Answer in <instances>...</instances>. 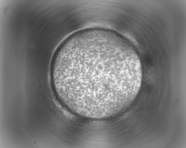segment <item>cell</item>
<instances>
[{"label": "cell", "instance_id": "cell-1", "mask_svg": "<svg viewBox=\"0 0 186 148\" xmlns=\"http://www.w3.org/2000/svg\"><path fill=\"white\" fill-rule=\"evenodd\" d=\"M139 60L114 33L90 31L69 38L52 66L51 78L62 103L72 112L100 118L133 101L140 89Z\"/></svg>", "mask_w": 186, "mask_h": 148}]
</instances>
